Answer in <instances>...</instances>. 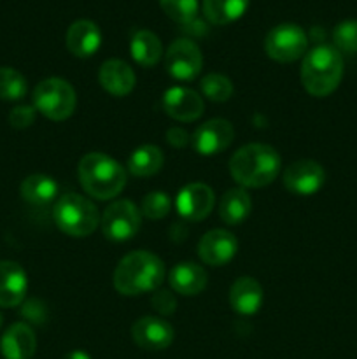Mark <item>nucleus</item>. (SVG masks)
Wrapping results in <instances>:
<instances>
[{"label":"nucleus","instance_id":"obj_29","mask_svg":"<svg viewBox=\"0 0 357 359\" xmlns=\"http://www.w3.org/2000/svg\"><path fill=\"white\" fill-rule=\"evenodd\" d=\"M332 41L340 53H357V20H345L336 25Z\"/></svg>","mask_w":357,"mask_h":359},{"label":"nucleus","instance_id":"obj_24","mask_svg":"<svg viewBox=\"0 0 357 359\" xmlns=\"http://www.w3.org/2000/svg\"><path fill=\"white\" fill-rule=\"evenodd\" d=\"M21 196L27 200L31 205H49L52 200L58 195V184L55 179L48 177L42 174L28 175L23 182H21Z\"/></svg>","mask_w":357,"mask_h":359},{"label":"nucleus","instance_id":"obj_25","mask_svg":"<svg viewBox=\"0 0 357 359\" xmlns=\"http://www.w3.org/2000/svg\"><path fill=\"white\" fill-rule=\"evenodd\" d=\"M164 163L163 151L153 144L136 147L128 160V168L136 177H149V175L158 174Z\"/></svg>","mask_w":357,"mask_h":359},{"label":"nucleus","instance_id":"obj_9","mask_svg":"<svg viewBox=\"0 0 357 359\" xmlns=\"http://www.w3.org/2000/svg\"><path fill=\"white\" fill-rule=\"evenodd\" d=\"M203 67V56L198 46L189 39H177L164 55V69L174 79L192 81Z\"/></svg>","mask_w":357,"mask_h":359},{"label":"nucleus","instance_id":"obj_31","mask_svg":"<svg viewBox=\"0 0 357 359\" xmlns=\"http://www.w3.org/2000/svg\"><path fill=\"white\" fill-rule=\"evenodd\" d=\"M172 209V202L167 193L153 191L144 196L142 200V214L149 219H161L167 216Z\"/></svg>","mask_w":357,"mask_h":359},{"label":"nucleus","instance_id":"obj_19","mask_svg":"<svg viewBox=\"0 0 357 359\" xmlns=\"http://www.w3.org/2000/svg\"><path fill=\"white\" fill-rule=\"evenodd\" d=\"M37 349L34 330L24 323L9 326L0 340V351L6 359H30Z\"/></svg>","mask_w":357,"mask_h":359},{"label":"nucleus","instance_id":"obj_4","mask_svg":"<svg viewBox=\"0 0 357 359\" xmlns=\"http://www.w3.org/2000/svg\"><path fill=\"white\" fill-rule=\"evenodd\" d=\"M79 181L88 195L97 200H111L122 191L126 172L111 156L90 153L79 161Z\"/></svg>","mask_w":357,"mask_h":359},{"label":"nucleus","instance_id":"obj_17","mask_svg":"<svg viewBox=\"0 0 357 359\" xmlns=\"http://www.w3.org/2000/svg\"><path fill=\"white\" fill-rule=\"evenodd\" d=\"M98 81L107 93L114 97H125L133 91L136 77L132 67L122 60H107L100 67Z\"/></svg>","mask_w":357,"mask_h":359},{"label":"nucleus","instance_id":"obj_2","mask_svg":"<svg viewBox=\"0 0 357 359\" xmlns=\"http://www.w3.org/2000/svg\"><path fill=\"white\" fill-rule=\"evenodd\" d=\"M230 172L244 188H262L279 175L280 156L268 144H247L231 156Z\"/></svg>","mask_w":357,"mask_h":359},{"label":"nucleus","instance_id":"obj_12","mask_svg":"<svg viewBox=\"0 0 357 359\" xmlns=\"http://www.w3.org/2000/svg\"><path fill=\"white\" fill-rule=\"evenodd\" d=\"M216 203V195H214L212 188L203 182H191V184L184 186L177 195V212L184 217L186 221H196L205 219L214 209Z\"/></svg>","mask_w":357,"mask_h":359},{"label":"nucleus","instance_id":"obj_6","mask_svg":"<svg viewBox=\"0 0 357 359\" xmlns=\"http://www.w3.org/2000/svg\"><path fill=\"white\" fill-rule=\"evenodd\" d=\"M77 97L70 83L59 77H49L34 90V107L52 121H63L76 111Z\"/></svg>","mask_w":357,"mask_h":359},{"label":"nucleus","instance_id":"obj_33","mask_svg":"<svg viewBox=\"0 0 357 359\" xmlns=\"http://www.w3.org/2000/svg\"><path fill=\"white\" fill-rule=\"evenodd\" d=\"M153 305L161 314H172L175 311V297L170 291H156L153 297Z\"/></svg>","mask_w":357,"mask_h":359},{"label":"nucleus","instance_id":"obj_1","mask_svg":"<svg viewBox=\"0 0 357 359\" xmlns=\"http://www.w3.org/2000/svg\"><path fill=\"white\" fill-rule=\"evenodd\" d=\"M164 280V265L156 255L135 251L118 263L114 272V287L125 297L156 291Z\"/></svg>","mask_w":357,"mask_h":359},{"label":"nucleus","instance_id":"obj_34","mask_svg":"<svg viewBox=\"0 0 357 359\" xmlns=\"http://www.w3.org/2000/svg\"><path fill=\"white\" fill-rule=\"evenodd\" d=\"M168 142L172 144V146H175V147H182L184 146L186 142H188V139H189V135L188 133L184 132V130H181V128H172V130H168Z\"/></svg>","mask_w":357,"mask_h":359},{"label":"nucleus","instance_id":"obj_7","mask_svg":"<svg viewBox=\"0 0 357 359\" xmlns=\"http://www.w3.org/2000/svg\"><path fill=\"white\" fill-rule=\"evenodd\" d=\"M308 37L300 25L282 23L268 32L265 39V49L275 62L289 63L301 58L307 51Z\"/></svg>","mask_w":357,"mask_h":359},{"label":"nucleus","instance_id":"obj_20","mask_svg":"<svg viewBox=\"0 0 357 359\" xmlns=\"http://www.w3.org/2000/svg\"><path fill=\"white\" fill-rule=\"evenodd\" d=\"M168 280L175 293L184 294V297H195L205 290L206 272L203 270V266L196 265V263L184 262L172 269Z\"/></svg>","mask_w":357,"mask_h":359},{"label":"nucleus","instance_id":"obj_32","mask_svg":"<svg viewBox=\"0 0 357 359\" xmlns=\"http://www.w3.org/2000/svg\"><path fill=\"white\" fill-rule=\"evenodd\" d=\"M34 121H35V107H30V105H20V107H14L9 114V123L13 128H18V130L28 128Z\"/></svg>","mask_w":357,"mask_h":359},{"label":"nucleus","instance_id":"obj_8","mask_svg":"<svg viewBox=\"0 0 357 359\" xmlns=\"http://www.w3.org/2000/svg\"><path fill=\"white\" fill-rule=\"evenodd\" d=\"M140 230V212L130 200L111 203L102 216V231L108 241H130Z\"/></svg>","mask_w":357,"mask_h":359},{"label":"nucleus","instance_id":"obj_10","mask_svg":"<svg viewBox=\"0 0 357 359\" xmlns=\"http://www.w3.org/2000/svg\"><path fill=\"white\" fill-rule=\"evenodd\" d=\"M326 172L317 161L314 160H300L284 172V186L287 191L300 196L315 195L318 189L324 186Z\"/></svg>","mask_w":357,"mask_h":359},{"label":"nucleus","instance_id":"obj_23","mask_svg":"<svg viewBox=\"0 0 357 359\" xmlns=\"http://www.w3.org/2000/svg\"><path fill=\"white\" fill-rule=\"evenodd\" d=\"M252 200L244 188H233L220 198L219 216L226 224H240L251 214Z\"/></svg>","mask_w":357,"mask_h":359},{"label":"nucleus","instance_id":"obj_11","mask_svg":"<svg viewBox=\"0 0 357 359\" xmlns=\"http://www.w3.org/2000/svg\"><path fill=\"white\" fill-rule=\"evenodd\" d=\"M234 139L233 125L226 119H210L192 133V147L202 156H214L227 149Z\"/></svg>","mask_w":357,"mask_h":359},{"label":"nucleus","instance_id":"obj_14","mask_svg":"<svg viewBox=\"0 0 357 359\" xmlns=\"http://www.w3.org/2000/svg\"><path fill=\"white\" fill-rule=\"evenodd\" d=\"M163 109L172 119L189 123L203 114V98L189 88L175 86L164 91Z\"/></svg>","mask_w":357,"mask_h":359},{"label":"nucleus","instance_id":"obj_15","mask_svg":"<svg viewBox=\"0 0 357 359\" xmlns=\"http://www.w3.org/2000/svg\"><path fill=\"white\" fill-rule=\"evenodd\" d=\"M238 242L233 233L226 230H212L202 237L198 244V255L203 263L212 266L226 265L234 258Z\"/></svg>","mask_w":357,"mask_h":359},{"label":"nucleus","instance_id":"obj_18","mask_svg":"<svg viewBox=\"0 0 357 359\" xmlns=\"http://www.w3.org/2000/svg\"><path fill=\"white\" fill-rule=\"evenodd\" d=\"M28 280L18 263L0 262V307H18L24 300Z\"/></svg>","mask_w":357,"mask_h":359},{"label":"nucleus","instance_id":"obj_21","mask_svg":"<svg viewBox=\"0 0 357 359\" xmlns=\"http://www.w3.org/2000/svg\"><path fill=\"white\" fill-rule=\"evenodd\" d=\"M230 304L238 314H255L262 304L261 284L252 277H240L230 290Z\"/></svg>","mask_w":357,"mask_h":359},{"label":"nucleus","instance_id":"obj_26","mask_svg":"<svg viewBox=\"0 0 357 359\" xmlns=\"http://www.w3.org/2000/svg\"><path fill=\"white\" fill-rule=\"evenodd\" d=\"M248 0H203V14L214 25H226L245 13Z\"/></svg>","mask_w":357,"mask_h":359},{"label":"nucleus","instance_id":"obj_22","mask_svg":"<svg viewBox=\"0 0 357 359\" xmlns=\"http://www.w3.org/2000/svg\"><path fill=\"white\" fill-rule=\"evenodd\" d=\"M133 60L142 67H153L163 56V44L158 35L150 30H139L133 34L130 44Z\"/></svg>","mask_w":357,"mask_h":359},{"label":"nucleus","instance_id":"obj_36","mask_svg":"<svg viewBox=\"0 0 357 359\" xmlns=\"http://www.w3.org/2000/svg\"><path fill=\"white\" fill-rule=\"evenodd\" d=\"M0 326H2V314H0Z\"/></svg>","mask_w":357,"mask_h":359},{"label":"nucleus","instance_id":"obj_3","mask_svg":"<svg viewBox=\"0 0 357 359\" xmlns=\"http://www.w3.org/2000/svg\"><path fill=\"white\" fill-rule=\"evenodd\" d=\"M343 77L342 53L328 44L317 46L304 55L301 83L314 97H328L340 86Z\"/></svg>","mask_w":357,"mask_h":359},{"label":"nucleus","instance_id":"obj_5","mask_svg":"<svg viewBox=\"0 0 357 359\" xmlns=\"http://www.w3.org/2000/svg\"><path fill=\"white\" fill-rule=\"evenodd\" d=\"M52 216L59 230L70 237H88L100 223L97 207L77 193L63 195L55 203Z\"/></svg>","mask_w":357,"mask_h":359},{"label":"nucleus","instance_id":"obj_30","mask_svg":"<svg viewBox=\"0 0 357 359\" xmlns=\"http://www.w3.org/2000/svg\"><path fill=\"white\" fill-rule=\"evenodd\" d=\"M164 13L177 23H191L198 13V0H160Z\"/></svg>","mask_w":357,"mask_h":359},{"label":"nucleus","instance_id":"obj_35","mask_svg":"<svg viewBox=\"0 0 357 359\" xmlns=\"http://www.w3.org/2000/svg\"><path fill=\"white\" fill-rule=\"evenodd\" d=\"M63 359H91V356L88 353H84V351H72V353L66 354Z\"/></svg>","mask_w":357,"mask_h":359},{"label":"nucleus","instance_id":"obj_13","mask_svg":"<svg viewBox=\"0 0 357 359\" xmlns=\"http://www.w3.org/2000/svg\"><path fill=\"white\" fill-rule=\"evenodd\" d=\"M133 342L146 351H164L174 342V328L170 323L160 318H146L139 319L132 326Z\"/></svg>","mask_w":357,"mask_h":359},{"label":"nucleus","instance_id":"obj_28","mask_svg":"<svg viewBox=\"0 0 357 359\" xmlns=\"http://www.w3.org/2000/svg\"><path fill=\"white\" fill-rule=\"evenodd\" d=\"M203 97H206L212 102H226L233 95V84L226 76L220 74H209L200 83Z\"/></svg>","mask_w":357,"mask_h":359},{"label":"nucleus","instance_id":"obj_16","mask_svg":"<svg viewBox=\"0 0 357 359\" xmlns=\"http://www.w3.org/2000/svg\"><path fill=\"white\" fill-rule=\"evenodd\" d=\"M69 51L77 58H90L102 44V32L97 23L90 20H77L69 27L65 35Z\"/></svg>","mask_w":357,"mask_h":359},{"label":"nucleus","instance_id":"obj_27","mask_svg":"<svg viewBox=\"0 0 357 359\" xmlns=\"http://www.w3.org/2000/svg\"><path fill=\"white\" fill-rule=\"evenodd\" d=\"M27 95V79L10 67H0V98L20 100Z\"/></svg>","mask_w":357,"mask_h":359}]
</instances>
